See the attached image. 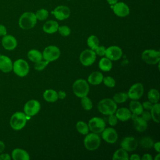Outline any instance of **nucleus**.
Wrapping results in <instances>:
<instances>
[{"label": "nucleus", "instance_id": "obj_5", "mask_svg": "<svg viewBox=\"0 0 160 160\" xmlns=\"http://www.w3.org/2000/svg\"><path fill=\"white\" fill-rule=\"evenodd\" d=\"M101 144V138L96 133L87 134L84 139V145L85 148L89 151L97 149Z\"/></svg>", "mask_w": 160, "mask_h": 160}, {"label": "nucleus", "instance_id": "obj_50", "mask_svg": "<svg viewBox=\"0 0 160 160\" xmlns=\"http://www.w3.org/2000/svg\"><path fill=\"white\" fill-rule=\"evenodd\" d=\"M58 98H59L60 99H64L66 97V93L62 91H60L58 93Z\"/></svg>", "mask_w": 160, "mask_h": 160}, {"label": "nucleus", "instance_id": "obj_1", "mask_svg": "<svg viewBox=\"0 0 160 160\" xmlns=\"http://www.w3.org/2000/svg\"><path fill=\"white\" fill-rule=\"evenodd\" d=\"M37 22L35 13L32 12H25L21 14L19 19V27L24 30H28L34 27Z\"/></svg>", "mask_w": 160, "mask_h": 160}, {"label": "nucleus", "instance_id": "obj_36", "mask_svg": "<svg viewBox=\"0 0 160 160\" xmlns=\"http://www.w3.org/2000/svg\"><path fill=\"white\" fill-rule=\"evenodd\" d=\"M81 98V104L83 109L86 111L91 110L92 108V102L91 100L88 97H87V96L82 97Z\"/></svg>", "mask_w": 160, "mask_h": 160}, {"label": "nucleus", "instance_id": "obj_49", "mask_svg": "<svg viewBox=\"0 0 160 160\" xmlns=\"http://www.w3.org/2000/svg\"><path fill=\"white\" fill-rule=\"evenodd\" d=\"M140 159H141L140 156L138 154H132L130 157V159H131V160H139Z\"/></svg>", "mask_w": 160, "mask_h": 160}, {"label": "nucleus", "instance_id": "obj_7", "mask_svg": "<svg viewBox=\"0 0 160 160\" xmlns=\"http://www.w3.org/2000/svg\"><path fill=\"white\" fill-rule=\"evenodd\" d=\"M141 58L143 61L148 64H156L159 62L160 52L154 49H146L142 52Z\"/></svg>", "mask_w": 160, "mask_h": 160}, {"label": "nucleus", "instance_id": "obj_35", "mask_svg": "<svg viewBox=\"0 0 160 160\" xmlns=\"http://www.w3.org/2000/svg\"><path fill=\"white\" fill-rule=\"evenodd\" d=\"M128 99V94L126 92H118L113 96V101L116 103H122Z\"/></svg>", "mask_w": 160, "mask_h": 160}, {"label": "nucleus", "instance_id": "obj_14", "mask_svg": "<svg viewBox=\"0 0 160 160\" xmlns=\"http://www.w3.org/2000/svg\"><path fill=\"white\" fill-rule=\"evenodd\" d=\"M122 54L121 49L117 46H111L106 49L105 56L111 61H117L119 59Z\"/></svg>", "mask_w": 160, "mask_h": 160}, {"label": "nucleus", "instance_id": "obj_12", "mask_svg": "<svg viewBox=\"0 0 160 160\" xmlns=\"http://www.w3.org/2000/svg\"><path fill=\"white\" fill-rule=\"evenodd\" d=\"M144 87L141 83H135L131 86L128 92V98L132 100L139 99L143 94Z\"/></svg>", "mask_w": 160, "mask_h": 160}, {"label": "nucleus", "instance_id": "obj_9", "mask_svg": "<svg viewBox=\"0 0 160 160\" xmlns=\"http://www.w3.org/2000/svg\"><path fill=\"white\" fill-rule=\"evenodd\" d=\"M89 129L94 133H100L104 129L106 124L104 121L100 118L94 117L91 118L88 123Z\"/></svg>", "mask_w": 160, "mask_h": 160}, {"label": "nucleus", "instance_id": "obj_28", "mask_svg": "<svg viewBox=\"0 0 160 160\" xmlns=\"http://www.w3.org/2000/svg\"><path fill=\"white\" fill-rule=\"evenodd\" d=\"M112 62L108 58H102L99 62V68L101 70L107 72L109 71L112 68Z\"/></svg>", "mask_w": 160, "mask_h": 160}, {"label": "nucleus", "instance_id": "obj_40", "mask_svg": "<svg viewBox=\"0 0 160 160\" xmlns=\"http://www.w3.org/2000/svg\"><path fill=\"white\" fill-rule=\"evenodd\" d=\"M49 62L44 60V61H39L38 62H35V64H34V68L37 71H42L43 70L46 66L48 64Z\"/></svg>", "mask_w": 160, "mask_h": 160}, {"label": "nucleus", "instance_id": "obj_20", "mask_svg": "<svg viewBox=\"0 0 160 160\" xmlns=\"http://www.w3.org/2000/svg\"><path fill=\"white\" fill-rule=\"evenodd\" d=\"M0 70L4 72H9L12 70V62L9 57L0 55Z\"/></svg>", "mask_w": 160, "mask_h": 160}, {"label": "nucleus", "instance_id": "obj_29", "mask_svg": "<svg viewBox=\"0 0 160 160\" xmlns=\"http://www.w3.org/2000/svg\"><path fill=\"white\" fill-rule=\"evenodd\" d=\"M129 159V158L127 151L122 148L116 150L112 156L113 160H128Z\"/></svg>", "mask_w": 160, "mask_h": 160}, {"label": "nucleus", "instance_id": "obj_37", "mask_svg": "<svg viewBox=\"0 0 160 160\" xmlns=\"http://www.w3.org/2000/svg\"><path fill=\"white\" fill-rule=\"evenodd\" d=\"M35 16L37 19L39 21H44L48 18L49 16V12L45 9H40L36 12Z\"/></svg>", "mask_w": 160, "mask_h": 160}, {"label": "nucleus", "instance_id": "obj_25", "mask_svg": "<svg viewBox=\"0 0 160 160\" xmlns=\"http://www.w3.org/2000/svg\"><path fill=\"white\" fill-rule=\"evenodd\" d=\"M129 110L132 114L139 116L141 115L143 111V108L140 102L136 100H132L129 102Z\"/></svg>", "mask_w": 160, "mask_h": 160}, {"label": "nucleus", "instance_id": "obj_16", "mask_svg": "<svg viewBox=\"0 0 160 160\" xmlns=\"http://www.w3.org/2000/svg\"><path fill=\"white\" fill-rule=\"evenodd\" d=\"M118 136L116 131L112 128H104L102 131V138L108 143H114L118 139Z\"/></svg>", "mask_w": 160, "mask_h": 160}, {"label": "nucleus", "instance_id": "obj_48", "mask_svg": "<svg viewBox=\"0 0 160 160\" xmlns=\"http://www.w3.org/2000/svg\"><path fill=\"white\" fill-rule=\"evenodd\" d=\"M153 147L154 148L155 150L158 152H160V142H157L156 143H154Z\"/></svg>", "mask_w": 160, "mask_h": 160}, {"label": "nucleus", "instance_id": "obj_22", "mask_svg": "<svg viewBox=\"0 0 160 160\" xmlns=\"http://www.w3.org/2000/svg\"><path fill=\"white\" fill-rule=\"evenodd\" d=\"M12 158L14 160H29V154L24 149L16 148L12 151Z\"/></svg>", "mask_w": 160, "mask_h": 160}, {"label": "nucleus", "instance_id": "obj_21", "mask_svg": "<svg viewBox=\"0 0 160 160\" xmlns=\"http://www.w3.org/2000/svg\"><path fill=\"white\" fill-rule=\"evenodd\" d=\"M116 116L121 121H126L131 117V112L126 108H121L116 111Z\"/></svg>", "mask_w": 160, "mask_h": 160}, {"label": "nucleus", "instance_id": "obj_54", "mask_svg": "<svg viewBox=\"0 0 160 160\" xmlns=\"http://www.w3.org/2000/svg\"><path fill=\"white\" fill-rule=\"evenodd\" d=\"M68 1H71V0H68Z\"/></svg>", "mask_w": 160, "mask_h": 160}, {"label": "nucleus", "instance_id": "obj_15", "mask_svg": "<svg viewBox=\"0 0 160 160\" xmlns=\"http://www.w3.org/2000/svg\"><path fill=\"white\" fill-rule=\"evenodd\" d=\"M52 13L54 14L55 18L60 21L64 20L67 18H68L71 14L70 9L66 6L61 5L57 6L54 11L52 12Z\"/></svg>", "mask_w": 160, "mask_h": 160}, {"label": "nucleus", "instance_id": "obj_33", "mask_svg": "<svg viewBox=\"0 0 160 160\" xmlns=\"http://www.w3.org/2000/svg\"><path fill=\"white\" fill-rule=\"evenodd\" d=\"M76 128L77 131L79 133L84 134V135L87 134L89 130L88 125L85 122L82 121H79L77 122Z\"/></svg>", "mask_w": 160, "mask_h": 160}, {"label": "nucleus", "instance_id": "obj_24", "mask_svg": "<svg viewBox=\"0 0 160 160\" xmlns=\"http://www.w3.org/2000/svg\"><path fill=\"white\" fill-rule=\"evenodd\" d=\"M103 75L99 71L92 72L88 78V81L92 85H98L102 82Z\"/></svg>", "mask_w": 160, "mask_h": 160}, {"label": "nucleus", "instance_id": "obj_46", "mask_svg": "<svg viewBox=\"0 0 160 160\" xmlns=\"http://www.w3.org/2000/svg\"><path fill=\"white\" fill-rule=\"evenodd\" d=\"M11 157L8 154H1L0 155V160H10Z\"/></svg>", "mask_w": 160, "mask_h": 160}, {"label": "nucleus", "instance_id": "obj_23", "mask_svg": "<svg viewBox=\"0 0 160 160\" xmlns=\"http://www.w3.org/2000/svg\"><path fill=\"white\" fill-rule=\"evenodd\" d=\"M58 27L59 24L58 22L53 20H49L44 24L42 29L45 32L48 34H52L58 31Z\"/></svg>", "mask_w": 160, "mask_h": 160}, {"label": "nucleus", "instance_id": "obj_42", "mask_svg": "<svg viewBox=\"0 0 160 160\" xmlns=\"http://www.w3.org/2000/svg\"><path fill=\"white\" fill-rule=\"evenodd\" d=\"M108 123L112 126L116 125V124L118 123V118L116 115H114V114L109 115L108 118Z\"/></svg>", "mask_w": 160, "mask_h": 160}, {"label": "nucleus", "instance_id": "obj_45", "mask_svg": "<svg viewBox=\"0 0 160 160\" xmlns=\"http://www.w3.org/2000/svg\"><path fill=\"white\" fill-rule=\"evenodd\" d=\"M7 34V29L3 24H0V36H4Z\"/></svg>", "mask_w": 160, "mask_h": 160}, {"label": "nucleus", "instance_id": "obj_3", "mask_svg": "<svg viewBox=\"0 0 160 160\" xmlns=\"http://www.w3.org/2000/svg\"><path fill=\"white\" fill-rule=\"evenodd\" d=\"M26 121L27 118L25 113L22 112H16L11 117L10 125L13 129L18 131L25 126Z\"/></svg>", "mask_w": 160, "mask_h": 160}, {"label": "nucleus", "instance_id": "obj_4", "mask_svg": "<svg viewBox=\"0 0 160 160\" xmlns=\"http://www.w3.org/2000/svg\"><path fill=\"white\" fill-rule=\"evenodd\" d=\"M72 91L76 96L82 98L88 95L89 91V86L86 81L83 79H79L73 83Z\"/></svg>", "mask_w": 160, "mask_h": 160}, {"label": "nucleus", "instance_id": "obj_13", "mask_svg": "<svg viewBox=\"0 0 160 160\" xmlns=\"http://www.w3.org/2000/svg\"><path fill=\"white\" fill-rule=\"evenodd\" d=\"M111 7L114 13L119 17H126L130 12L128 6L123 2H118L114 5H111Z\"/></svg>", "mask_w": 160, "mask_h": 160}, {"label": "nucleus", "instance_id": "obj_30", "mask_svg": "<svg viewBox=\"0 0 160 160\" xmlns=\"http://www.w3.org/2000/svg\"><path fill=\"white\" fill-rule=\"evenodd\" d=\"M159 109H160V104L159 103H154L152 105V108L151 109V119L156 122H159Z\"/></svg>", "mask_w": 160, "mask_h": 160}, {"label": "nucleus", "instance_id": "obj_31", "mask_svg": "<svg viewBox=\"0 0 160 160\" xmlns=\"http://www.w3.org/2000/svg\"><path fill=\"white\" fill-rule=\"evenodd\" d=\"M148 98L151 103H157L159 100V92L156 89H151L148 93Z\"/></svg>", "mask_w": 160, "mask_h": 160}, {"label": "nucleus", "instance_id": "obj_51", "mask_svg": "<svg viewBox=\"0 0 160 160\" xmlns=\"http://www.w3.org/2000/svg\"><path fill=\"white\" fill-rule=\"evenodd\" d=\"M4 148H5V145H4V143L0 141V154L2 152V151L4 149Z\"/></svg>", "mask_w": 160, "mask_h": 160}, {"label": "nucleus", "instance_id": "obj_38", "mask_svg": "<svg viewBox=\"0 0 160 160\" xmlns=\"http://www.w3.org/2000/svg\"><path fill=\"white\" fill-rule=\"evenodd\" d=\"M102 81L104 84L109 88H113L115 86L116 84L114 79L111 76H106L105 78H103Z\"/></svg>", "mask_w": 160, "mask_h": 160}, {"label": "nucleus", "instance_id": "obj_18", "mask_svg": "<svg viewBox=\"0 0 160 160\" xmlns=\"http://www.w3.org/2000/svg\"><path fill=\"white\" fill-rule=\"evenodd\" d=\"M131 118L132 119L133 125L136 131L139 132H144L148 128V122L146 121L134 114H131Z\"/></svg>", "mask_w": 160, "mask_h": 160}, {"label": "nucleus", "instance_id": "obj_6", "mask_svg": "<svg viewBox=\"0 0 160 160\" xmlns=\"http://www.w3.org/2000/svg\"><path fill=\"white\" fill-rule=\"evenodd\" d=\"M12 70L18 76L24 77L29 72V64L25 60L22 59H17L12 64Z\"/></svg>", "mask_w": 160, "mask_h": 160}, {"label": "nucleus", "instance_id": "obj_34", "mask_svg": "<svg viewBox=\"0 0 160 160\" xmlns=\"http://www.w3.org/2000/svg\"><path fill=\"white\" fill-rule=\"evenodd\" d=\"M88 46L91 49L94 50L99 44V39L94 35L90 36L87 40Z\"/></svg>", "mask_w": 160, "mask_h": 160}, {"label": "nucleus", "instance_id": "obj_27", "mask_svg": "<svg viewBox=\"0 0 160 160\" xmlns=\"http://www.w3.org/2000/svg\"><path fill=\"white\" fill-rule=\"evenodd\" d=\"M28 57L31 61L36 62L42 60V54L37 49H31L28 52Z\"/></svg>", "mask_w": 160, "mask_h": 160}, {"label": "nucleus", "instance_id": "obj_41", "mask_svg": "<svg viewBox=\"0 0 160 160\" xmlns=\"http://www.w3.org/2000/svg\"><path fill=\"white\" fill-rule=\"evenodd\" d=\"M94 51L95 52L96 54L99 56H103L105 55L106 52V48L103 46H98L94 50Z\"/></svg>", "mask_w": 160, "mask_h": 160}, {"label": "nucleus", "instance_id": "obj_26", "mask_svg": "<svg viewBox=\"0 0 160 160\" xmlns=\"http://www.w3.org/2000/svg\"><path fill=\"white\" fill-rule=\"evenodd\" d=\"M44 99L49 102H53L58 100V92L53 89H47L43 93Z\"/></svg>", "mask_w": 160, "mask_h": 160}, {"label": "nucleus", "instance_id": "obj_11", "mask_svg": "<svg viewBox=\"0 0 160 160\" xmlns=\"http://www.w3.org/2000/svg\"><path fill=\"white\" fill-rule=\"evenodd\" d=\"M41 105L38 101L31 99L28 101L24 106V111L26 115L33 116L36 115L40 110Z\"/></svg>", "mask_w": 160, "mask_h": 160}, {"label": "nucleus", "instance_id": "obj_47", "mask_svg": "<svg viewBox=\"0 0 160 160\" xmlns=\"http://www.w3.org/2000/svg\"><path fill=\"white\" fill-rule=\"evenodd\" d=\"M142 160H152V158L149 154H144L141 158Z\"/></svg>", "mask_w": 160, "mask_h": 160}, {"label": "nucleus", "instance_id": "obj_10", "mask_svg": "<svg viewBox=\"0 0 160 160\" xmlns=\"http://www.w3.org/2000/svg\"><path fill=\"white\" fill-rule=\"evenodd\" d=\"M96 58L95 52L92 49H85L81 52L79 60L81 63L84 66H89L92 65Z\"/></svg>", "mask_w": 160, "mask_h": 160}, {"label": "nucleus", "instance_id": "obj_8", "mask_svg": "<svg viewBox=\"0 0 160 160\" xmlns=\"http://www.w3.org/2000/svg\"><path fill=\"white\" fill-rule=\"evenodd\" d=\"M61 54L59 49L55 46H47L42 52V58L44 60L51 62L58 59Z\"/></svg>", "mask_w": 160, "mask_h": 160}, {"label": "nucleus", "instance_id": "obj_17", "mask_svg": "<svg viewBox=\"0 0 160 160\" xmlns=\"http://www.w3.org/2000/svg\"><path fill=\"white\" fill-rule=\"evenodd\" d=\"M138 145V142L137 140L133 137H126L121 142V148L126 151H134L137 148Z\"/></svg>", "mask_w": 160, "mask_h": 160}, {"label": "nucleus", "instance_id": "obj_43", "mask_svg": "<svg viewBox=\"0 0 160 160\" xmlns=\"http://www.w3.org/2000/svg\"><path fill=\"white\" fill-rule=\"evenodd\" d=\"M141 118L142 119H144L145 121H146L147 122L151 119V112H149L148 110L147 111H143L142 112V113L141 114Z\"/></svg>", "mask_w": 160, "mask_h": 160}, {"label": "nucleus", "instance_id": "obj_2", "mask_svg": "<svg viewBox=\"0 0 160 160\" xmlns=\"http://www.w3.org/2000/svg\"><path fill=\"white\" fill-rule=\"evenodd\" d=\"M99 111L105 115L114 114L117 109L116 103L110 98H105L101 100L98 104Z\"/></svg>", "mask_w": 160, "mask_h": 160}, {"label": "nucleus", "instance_id": "obj_39", "mask_svg": "<svg viewBox=\"0 0 160 160\" xmlns=\"http://www.w3.org/2000/svg\"><path fill=\"white\" fill-rule=\"evenodd\" d=\"M58 31H59V34L62 36H68L71 33V29L67 26H59Z\"/></svg>", "mask_w": 160, "mask_h": 160}, {"label": "nucleus", "instance_id": "obj_32", "mask_svg": "<svg viewBox=\"0 0 160 160\" xmlns=\"http://www.w3.org/2000/svg\"><path fill=\"white\" fill-rule=\"evenodd\" d=\"M140 146L146 149H149L153 147V139L149 136H144L139 141Z\"/></svg>", "mask_w": 160, "mask_h": 160}, {"label": "nucleus", "instance_id": "obj_44", "mask_svg": "<svg viewBox=\"0 0 160 160\" xmlns=\"http://www.w3.org/2000/svg\"><path fill=\"white\" fill-rule=\"evenodd\" d=\"M152 105H153L152 103H151L149 101H145L142 104L143 109H145L146 110H148V111L151 110V109L152 107Z\"/></svg>", "mask_w": 160, "mask_h": 160}, {"label": "nucleus", "instance_id": "obj_52", "mask_svg": "<svg viewBox=\"0 0 160 160\" xmlns=\"http://www.w3.org/2000/svg\"><path fill=\"white\" fill-rule=\"evenodd\" d=\"M118 0H107V2L109 5H114L116 2H118Z\"/></svg>", "mask_w": 160, "mask_h": 160}, {"label": "nucleus", "instance_id": "obj_19", "mask_svg": "<svg viewBox=\"0 0 160 160\" xmlns=\"http://www.w3.org/2000/svg\"><path fill=\"white\" fill-rule=\"evenodd\" d=\"M1 43L4 48L9 51L14 49L18 44L16 39L14 36L8 34H6L2 37Z\"/></svg>", "mask_w": 160, "mask_h": 160}, {"label": "nucleus", "instance_id": "obj_53", "mask_svg": "<svg viewBox=\"0 0 160 160\" xmlns=\"http://www.w3.org/2000/svg\"><path fill=\"white\" fill-rule=\"evenodd\" d=\"M159 158H160V154H158L156 155V156L154 158V159H155V160H159Z\"/></svg>", "mask_w": 160, "mask_h": 160}]
</instances>
